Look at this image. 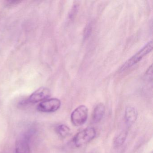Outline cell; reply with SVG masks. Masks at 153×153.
Instances as JSON below:
<instances>
[{
    "label": "cell",
    "instance_id": "obj_1",
    "mask_svg": "<svg viewBox=\"0 0 153 153\" xmlns=\"http://www.w3.org/2000/svg\"><path fill=\"white\" fill-rule=\"evenodd\" d=\"M152 49L153 42L151 40L125 62L121 68V71L126 70L139 62L143 59V57L151 52Z\"/></svg>",
    "mask_w": 153,
    "mask_h": 153
},
{
    "label": "cell",
    "instance_id": "obj_2",
    "mask_svg": "<svg viewBox=\"0 0 153 153\" xmlns=\"http://www.w3.org/2000/svg\"><path fill=\"white\" fill-rule=\"evenodd\" d=\"M96 136L94 128L88 127L76 134L73 138V143L77 147H80L92 141Z\"/></svg>",
    "mask_w": 153,
    "mask_h": 153
},
{
    "label": "cell",
    "instance_id": "obj_3",
    "mask_svg": "<svg viewBox=\"0 0 153 153\" xmlns=\"http://www.w3.org/2000/svg\"><path fill=\"white\" fill-rule=\"evenodd\" d=\"M88 112V109L85 105H80L76 108L71 115L73 125L78 127L85 124L87 120Z\"/></svg>",
    "mask_w": 153,
    "mask_h": 153
},
{
    "label": "cell",
    "instance_id": "obj_4",
    "mask_svg": "<svg viewBox=\"0 0 153 153\" xmlns=\"http://www.w3.org/2000/svg\"><path fill=\"white\" fill-rule=\"evenodd\" d=\"M61 105L60 100L58 98H53L46 99L38 104L37 110L44 113H52L59 109Z\"/></svg>",
    "mask_w": 153,
    "mask_h": 153
},
{
    "label": "cell",
    "instance_id": "obj_5",
    "mask_svg": "<svg viewBox=\"0 0 153 153\" xmlns=\"http://www.w3.org/2000/svg\"><path fill=\"white\" fill-rule=\"evenodd\" d=\"M32 131L23 134L16 142L15 153H30L29 141L31 138Z\"/></svg>",
    "mask_w": 153,
    "mask_h": 153
},
{
    "label": "cell",
    "instance_id": "obj_6",
    "mask_svg": "<svg viewBox=\"0 0 153 153\" xmlns=\"http://www.w3.org/2000/svg\"><path fill=\"white\" fill-rule=\"evenodd\" d=\"M51 91L49 88L42 87L35 91L28 98L27 102L30 103H36L48 99L51 96Z\"/></svg>",
    "mask_w": 153,
    "mask_h": 153
},
{
    "label": "cell",
    "instance_id": "obj_7",
    "mask_svg": "<svg viewBox=\"0 0 153 153\" xmlns=\"http://www.w3.org/2000/svg\"><path fill=\"white\" fill-rule=\"evenodd\" d=\"M137 110L132 106H128L124 112V119L126 123L129 126L133 124L137 119Z\"/></svg>",
    "mask_w": 153,
    "mask_h": 153
},
{
    "label": "cell",
    "instance_id": "obj_8",
    "mask_svg": "<svg viewBox=\"0 0 153 153\" xmlns=\"http://www.w3.org/2000/svg\"><path fill=\"white\" fill-rule=\"evenodd\" d=\"M105 113V107L103 104L99 103L95 107L92 114V120L94 123H98L102 119Z\"/></svg>",
    "mask_w": 153,
    "mask_h": 153
},
{
    "label": "cell",
    "instance_id": "obj_9",
    "mask_svg": "<svg viewBox=\"0 0 153 153\" xmlns=\"http://www.w3.org/2000/svg\"><path fill=\"white\" fill-rule=\"evenodd\" d=\"M56 132L62 138H65L70 134L71 129L69 127L65 124H60L56 127Z\"/></svg>",
    "mask_w": 153,
    "mask_h": 153
},
{
    "label": "cell",
    "instance_id": "obj_10",
    "mask_svg": "<svg viewBox=\"0 0 153 153\" xmlns=\"http://www.w3.org/2000/svg\"><path fill=\"white\" fill-rule=\"evenodd\" d=\"M128 136V132L126 131H123L121 132L114 140V145L115 146L120 147L122 146L126 141Z\"/></svg>",
    "mask_w": 153,
    "mask_h": 153
},
{
    "label": "cell",
    "instance_id": "obj_11",
    "mask_svg": "<svg viewBox=\"0 0 153 153\" xmlns=\"http://www.w3.org/2000/svg\"><path fill=\"white\" fill-rule=\"evenodd\" d=\"M91 29H92V27H91V25L90 24H88V25L86 27L85 29V33H85L84 36H85V38H86V37L89 36V35L91 33Z\"/></svg>",
    "mask_w": 153,
    "mask_h": 153
},
{
    "label": "cell",
    "instance_id": "obj_12",
    "mask_svg": "<svg viewBox=\"0 0 153 153\" xmlns=\"http://www.w3.org/2000/svg\"><path fill=\"white\" fill-rule=\"evenodd\" d=\"M21 2V1H7V4L11 6V5H15L16 4H19Z\"/></svg>",
    "mask_w": 153,
    "mask_h": 153
},
{
    "label": "cell",
    "instance_id": "obj_13",
    "mask_svg": "<svg viewBox=\"0 0 153 153\" xmlns=\"http://www.w3.org/2000/svg\"><path fill=\"white\" fill-rule=\"evenodd\" d=\"M77 7H76V6H74V7L73 8V9H72V11H71V15H70V17L72 18V17L74 16V15H75L76 14V11H77Z\"/></svg>",
    "mask_w": 153,
    "mask_h": 153
}]
</instances>
